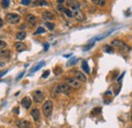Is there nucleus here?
<instances>
[{
  "instance_id": "9b49d317",
  "label": "nucleus",
  "mask_w": 132,
  "mask_h": 128,
  "mask_svg": "<svg viewBox=\"0 0 132 128\" xmlns=\"http://www.w3.org/2000/svg\"><path fill=\"white\" fill-rule=\"evenodd\" d=\"M21 106L24 108V109H30L31 108V106H32V100H31V98H29V97H24L22 100H21Z\"/></svg>"
},
{
  "instance_id": "a19ab883",
  "label": "nucleus",
  "mask_w": 132,
  "mask_h": 128,
  "mask_svg": "<svg viewBox=\"0 0 132 128\" xmlns=\"http://www.w3.org/2000/svg\"><path fill=\"white\" fill-rule=\"evenodd\" d=\"M4 73H5V72H2V71H0V77H1V76H2Z\"/></svg>"
},
{
  "instance_id": "473e14b6",
  "label": "nucleus",
  "mask_w": 132,
  "mask_h": 128,
  "mask_svg": "<svg viewBox=\"0 0 132 128\" xmlns=\"http://www.w3.org/2000/svg\"><path fill=\"white\" fill-rule=\"evenodd\" d=\"M49 74H50V71H49V70H47V71H45V72L43 73L42 77H43V78H47V77L49 76Z\"/></svg>"
},
{
  "instance_id": "393cba45",
  "label": "nucleus",
  "mask_w": 132,
  "mask_h": 128,
  "mask_svg": "<svg viewBox=\"0 0 132 128\" xmlns=\"http://www.w3.org/2000/svg\"><path fill=\"white\" fill-rule=\"evenodd\" d=\"M77 61H78V59L77 58H73V59H71L68 63H67V66H71V65H74V64H76L77 63Z\"/></svg>"
},
{
  "instance_id": "ea45409f",
  "label": "nucleus",
  "mask_w": 132,
  "mask_h": 128,
  "mask_svg": "<svg viewBox=\"0 0 132 128\" xmlns=\"http://www.w3.org/2000/svg\"><path fill=\"white\" fill-rule=\"evenodd\" d=\"M71 55H72V54H68V55H64V57H66V58H67V57H70Z\"/></svg>"
},
{
  "instance_id": "b1692460",
  "label": "nucleus",
  "mask_w": 132,
  "mask_h": 128,
  "mask_svg": "<svg viewBox=\"0 0 132 128\" xmlns=\"http://www.w3.org/2000/svg\"><path fill=\"white\" fill-rule=\"evenodd\" d=\"M9 4H10V1H9V0H3V1L1 2V5H2V7H4V8H7V7L9 6Z\"/></svg>"
},
{
  "instance_id": "f8f14e48",
  "label": "nucleus",
  "mask_w": 132,
  "mask_h": 128,
  "mask_svg": "<svg viewBox=\"0 0 132 128\" xmlns=\"http://www.w3.org/2000/svg\"><path fill=\"white\" fill-rule=\"evenodd\" d=\"M31 116L33 117V119H34L36 122H38V121L40 120V111H39V109H38V108H34V109L31 111Z\"/></svg>"
},
{
  "instance_id": "f704fd0d",
  "label": "nucleus",
  "mask_w": 132,
  "mask_h": 128,
  "mask_svg": "<svg viewBox=\"0 0 132 128\" xmlns=\"http://www.w3.org/2000/svg\"><path fill=\"white\" fill-rule=\"evenodd\" d=\"M44 46H45V50H48V48H49V44H48V43H46V44H44Z\"/></svg>"
},
{
  "instance_id": "1a4fd4ad",
  "label": "nucleus",
  "mask_w": 132,
  "mask_h": 128,
  "mask_svg": "<svg viewBox=\"0 0 132 128\" xmlns=\"http://www.w3.org/2000/svg\"><path fill=\"white\" fill-rule=\"evenodd\" d=\"M73 75H74V78L76 80H78L79 82H85L86 81V76L84 75V73H82L78 70H73Z\"/></svg>"
},
{
  "instance_id": "6ab92c4d",
  "label": "nucleus",
  "mask_w": 132,
  "mask_h": 128,
  "mask_svg": "<svg viewBox=\"0 0 132 128\" xmlns=\"http://www.w3.org/2000/svg\"><path fill=\"white\" fill-rule=\"evenodd\" d=\"M82 69H83V71H84L85 73H89V72H90L89 66H88V64H87L86 61H83V62H82Z\"/></svg>"
},
{
  "instance_id": "a878e982",
  "label": "nucleus",
  "mask_w": 132,
  "mask_h": 128,
  "mask_svg": "<svg viewBox=\"0 0 132 128\" xmlns=\"http://www.w3.org/2000/svg\"><path fill=\"white\" fill-rule=\"evenodd\" d=\"M64 14H65L67 17H72V11H71L70 9L65 8V10H64Z\"/></svg>"
},
{
  "instance_id": "79ce46f5",
  "label": "nucleus",
  "mask_w": 132,
  "mask_h": 128,
  "mask_svg": "<svg viewBox=\"0 0 132 128\" xmlns=\"http://www.w3.org/2000/svg\"><path fill=\"white\" fill-rule=\"evenodd\" d=\"M63 2H64L63 0H59V1H58V3H63Z\"/></svg>"
},
{
  "instance_id": "4c0bfd02",
  "label": "nucleus",
  "mask_w": 132,
  "mask_h": 128,
  "mask_svg": "<svg viewBox=\"0 0 132 128\" xmlns=\"http://www.w3.org/2000/svg\"><path fill=\"white\" fill-rule=\"evenodd\" d=\"M23 73H24V72H22V73H20V75H18V77H17V80H18L19 78H21V76L23 75Z\"/></svg>"
},
{
  "instance_id": "5701e85b",
  "label": "nucleus",
  "mask_w": 132,
  "mask_h": 128,
  "mask_svg": "<svg viewBox=\"0 0 132 128\" xmlns=\"http://www.w3.org/2000/svg\"><path fill=\"white\" fill-rule=\"evenodd\" d=\"M45 32H46V30H45L44 27L40 26V27H38V29H37V31L35 32V35H39V34H44Z\"/></svg>"
},
{
  "instance_id": "20e7f679",
  "label": "nucleus",
  "mask_w": 132,
  "mask_h": 128,
  "mask_svg": "<svg viewBox=\"0 0 132 128\" xmlns=\"http://www.w3.org/2000/svg\"><path fill=\"white\" fill-rule=\"evenodd\" d=\"M66 83L71 88V89H74V90H78L80 88V82L78 80H76L74 77H66L65 78Z\"/></svg>"
},
{
  "instance_id": "6e6552de",
  "label": "nucleus",
  "mask_w": 132,
  "mask_h": 128,
  "mask_svg": "<svg viewBox=\"0 0 132 128\" xmlns=\"http://www.w3.org/2000/svg\"><path fill=\"white\" fill-rule=\"evenodd\" d=\"M15 124L18 128H32L31 122L28 120H23V119H17L15 121Z\"/></svg>"
},
{
  "instance_id": "4468645a",
  "label": "nucleus",
  "mask_w": 132,
  "mask_h": 128,
  "mask_svg": "<svg viewBox=\"0 0 132 128\" xmlns=\"http://www.w3.org/2000/svg\"><path fill=\"white\" fill-rule=\"evenodd\" d=\"M14 46H15V49H16L18 52H22V51L27 50V46H25V44L22 43V42H17V43L14 44Z\"/></svg>"
},
{
  "instance_id": "37998d69",
  "label": "nucleus",
  "mask_w": 132,
  "mask_h": 128,
  "mask_svg": "<svg viewBox=\"0 0 132 128\" xmlns=\"http://www.w3.org/2000/svg\"><path fill=\"white\" fill-rule=\"evenodd\" d=\"M130 120H131V122H132V115H131V117H130Z\"/></svg>"
},
{
  "instance_id": "f03ea898",
  "label": "nucleus",
  "mask_w": 132,
  "mask_h": 128,
  "mask_svg": "<svg viewBox=\"0 0 132 128\" xmlns=\"http://www.w3.org/2000/svg\"><path fill=\"white\" fill-rule=\"evenodd\" d=\"M42 111H43V114L45 117H49L51 114H52V111H53V102L48 100L44 103L43 107H42Z\"/></svg>"
},
{
  "instance_id": "dca6fc26",
  "label": "nucleus",
  "mask_w": 132,
  "mask_h": 128,
  "mask_svg": "<svg viewBox=\"0 0 132 128\" xmlns=\"http://www.w3.org/2000/svg\"><path fill=\"white\" fill-rule=\"evenodd\" d=\"M27 37V33L25 32H18L15 36V38L18 40V41H22L24 38Z\"/></svg>"
},
{
  "instance_id": "423d86ee",
  "label": "nucleus",
  "mask_w": 132,
  "mask_h": 128,
  "mask_svg": "<svg viewBox=\"0 0 132 128\" xmlns=\"http://www.w3.org/2000/svg\"><path fill=\"white\" fill-rule=\"evenodd\" d=\"M72 16L77 21H83L85 19V15H84V13L80 9H74V10H72Z\"/></svg>"
},
{
  "instance_id": "412c9836",
  "label": "nucleus",
  "mask_w": 132,
  "mask_h": 128,
  "mask_svg": "<svg viewBox=\"0 0 132 128\" xmlns=\"http://www.w3.org/2000/svg\"><path fill=\"white\" fill-rule=\"evenodd\" d=\"M103 50L106 52V53H113V48H112V46H109V45H106V46H104L103 47Z\"/></svg>"
},
{
  "instance_id": "aec40b11",
  "label": "nucleus",
  "mask_w": 132,
  "mask_h": 128,
  "mask_svg": "<svg viewBox=\"0 0 132 128\" xmlns=\"http://www.w3.org/2000/svg\"><path fill=\"white\" fill-rule=\"evenodd\" d=\"M93 3L95 5H98V6H105L106 1H104V0H94Z\"/></svg>"
},
{
  "instance_id": "2eb2a0df",
  "label": "nucleus",
  "mask_w": 132,
  "mask_h": 128,
  "mask_svg": "<svg viewBox=\"0 0 132 128\" xmlns=\"http://www.w3.org/2000/svg\"><path fill=\"white\" fill-rule=\"evenodd\" d=\"M67 4H68V6L72 7L73 10L74 9H79V7H80L79 2H77V1H67Z\"/></svg>"
},
{
  "instance_id": "f257e3e1",
  "label": "nucleus",
  "mask_w": 132,
  "mask_h": 128,
  "mask_svg": "<svg viewBox=\"0 0 132 128\" xmlns=\"http://www.w3.org/2000/svg\"><path fill=\"white\" fill-rule=\"evenodd\" d=\"M70 91H71V88L67 83H59V84H57V86L54 87V89L52 91V94H53V96H56L57 94L69 95Z\"/></svg>"
},
{
  "instance_id": "f3484780",
  "label": "nucleus",
  "mask_w": 132,
  "mask_h": 128,
  "mask_svg": "<svg viewBox=\"0 0 132 128\" xmlns=\"http://www.w3.org/2000/svg\"><path fill=\"white\" fill-rule=\"evenodd\" d=\"M0 57H2V58H9L10 57V51L9 50H2V51H0Z\"/></svg>"
},
{
  "instance_id": "2f4dec72",
  "label": "nucleus",
  "mask_w": 132,
  "mask_h": 128,
  "mask_svg": "<svg viewBox=\"0 0 132 128\" xmlns=\"http://www.w3.org/2000/svg\"><path fill=\"white\" fill-rule=\"evenodd\" d=\"M62 72V70H61V68H55L54 69V73L56 74V75H58V74H60Z\"/></svg>"
},
{
  "instance_id": "7c9ffc66",
  "label": "nucleus",
  "mask_w": 132,
  "mask_h": 128,
  "mask_svg": "<svg viewBox=\"0 0 132 128\" xmlns=\"http://www.w3.org/2000/svg\"><path fill=\"white\" fill-rule=\"evenodd\" d=\"M6 47V43L4 41H0V50L2 51V49H4Z\"/></svg>"
},
{
  "instance_id": "7ed1b4c3",
  "label": "nucleus",
  "mask_w": 132,
  "mask_h": 128,
  "mask_svg": "<svg viewBox=\"0 0 132 128\" xmlns=\"http://www.w3.org/2000/svg\"><path fill=\"white\" fill-rule=\"evenodd\" d=\"M111 45H112L113 47L117 48V49H120V50H125V51H128V50H129L128 45H126L123 41L118 40V39L113 40V41H112V43H111Z\"/></svg>"
},
{
  "instance_id": "39448f33",
  "label": "nucleus",
  "mask_w": 132,
  "mask_h": 128,
  "mask_svg": "<svg viewBox=\"0 0 132 128\" xmlns=\"http://www.w3.org/2000/svg\"><path fill=\"white\" fill-rule=\"evenodd\" d=\"M6 20L8 23H11V24H15V23H18L19 20H20V16L16 13H8L6 15Z\"/></svg>"
},
{
  "instance_id": "c85d7f7f",
  "label": "nucleus",
  "mask_w": 132,
  "mask_h": 128,
  "mask_svg": "<svg viewBox=\"0 0 132 128\" xmlns=\"http://www.w3.org/2000/svg\"><path fill=\"white\" fill-rule=\"evenodd\" d=\"M20 3H21L22 5H30L32 2H31L30 0H21V1H20Z\"/></svg>"
},
{
  "instance_id": "9d476101",
  "label": "nucleus",
  "mask_w": 132,
  "mask_h": 128,
  "mask_svg": "<svg viewBox=\"0 0 132 128\" xmlns=\"http://www.w3.org/2000/svg\"><path fill=\"white\" fill-rule=\"evenodd\" d=\"M42 16H43V18L45 20H48V22H50V20H54V18H55V15L53 14V12L52 11H49V10L44 11Z\"/></svg>"
},
{
  "instance_id": "e433bc0d",
  "label": "nucleus",
  "mask_w": 132,
  "mask_h": 128,
  "mask_svg": "<svg viewBox=\"0 0 132 128\" xmlns=\"http://www.w3.org/2000/svg\"><path fill=\"white\" fill-rule=\"evenodd\" d=\"M2 25H3V20H2V18L0 17V27H2Z\"/></svg>"
},
{
  "instance_id": "cd10ccee",
  "label": "nucleus",
  "mask_w": 132,
  "mask_h": 128,
  "mask_svg": "<svg viewBox=\"0 0 132 128\" xmlns=\"http://www.w3.org/2000/svg\"><path fill=\"white\" fill-rule=\"evenodd\" d=\"M36 5H49V2L47 1H36Z\"/></svg>"
},
{
  "instance_id": "4be33fe9",
  "label": "nucleus",
  "mask_w": 132,
  "mask_h": 128,
  "mask_svg": "<svg viewBox=\"0 0 132 128\" xmlns=\"http://www.w3.org/2000/svg\"><path fill=\"white\" fill-rule=\"evenodd\" d=\"M45 25L48 27V30H50V31H53L54 29H55V23H53V22H48V21H46L45 22Z\"/></svg>"
},
{
  "instance_id": "ddd939ff",
  "label": "nucleus",
  "mask_w": 132,
  "mask_h": 128,
  "mask_svg": "<svg viewBox=\"0 0 132 128\" xmlns=\"http://www.w3.org/2000/svg\"><path fill=\"white\" fill-rule=\"evenodd\" d=\"M27 21L31 25H35L37 23V17L34 14H28L27 15Z\"/></svg>"
},
{
  "instance_id": "0eeeda50",
  "label": "nucleus",
  "mask_w": 132,
  "mask_h": 128,
  "mask_svg": "<svg viewBox=\"0 0 132 128\" xmlns=\"http://www.w3.org/2000/svg\"><path fill=\"white\" fill-rule=\"evenodd\" d=\"M33 99H34V101L36 103H41V102L44 101L45 95H44V93L42 91H35L33 93Z\"/></svg>"
},
{
  "instance_id": "c756f323",
  "label": "nucleus",
  "mask_w": 132,
  "mask_h": 128,
  "mask_svg": "<svg viewBox=\"0 0 132 128\" xmlns=\"http://www.w3.org/2000/svg\"><path fill=\"white\" fill-rule=\"evenodd\" d=\"M102 112V109L101 108H96L94 109V111L91 112V114H98V113H101Z\"/></svg>"
},
{
  "instance_id": "a211bd4d",
  "label": "nucleus",
  "mask_w": 132,
  "mask_h": 128,
  "mask_svg": "<svg viewBox=\"0 0 132 128\" xmlns=\"http://www.w3.org/2000/svg\"><path fill=\"white\" fill-rule=\"evenodd\" d=\"M45 65V62L44 61H42V62H40V63H38L36 66H34L33 67V69H32V72H35V71H37V70H39L41 67H43Z\"/></svg>"
},
{
  "instance_id": "72a5a7b5",
  "label": "nucleus",
  "mask_w": 132,
  "mask_h": 128,
  "mask_svg": "<svg viewBox=\"0 0 132 128\" xmlns=\"http://www.w3.org/2000/svg\"><path fill=\"white\" fill-rule=\"evenodd\" d=\"M93 46H94V43H93V44H89V45H88V46H86V47H84V48H83V50H84V51H86V50L90 49Z\"/></svg>"
},
{
  "instance_id": "bb28decb",
  "label": "nucleus",
  "mask_w": 132,
  "mask_h": 128,
  "mask_svg": "<svg viewBox=\"0 0 132 128\" xmlns=\"http://www.w3.org/2000/svg\"><path fill=\"white\" fill-rule=\"evenodd\" d=\"M56 9H57L59 12H64V10H65V7H64L62 4H59V5L56 7Z\"/></svg>"
},
{
  "instance_id": "58836bf2",
  "label": "nucleus",
  "mask_w": 132,
  "mask_h": 128,
  "mask_svg": "<svg viewBox=\"0 0 132 128\" xmlns=\"http://www.w3.org/2000/svg\"><path fill=\"white\" fill-rule=\"evenodd\" d=\"M14 112H15L16 114H18V108H14Z\"/></svg>"
},
{
  "instance_id": "c9c22d12",
  "label": "nucleus",
  "mask_w": 132,
  "mask_h": 128,
  "mask_svg": "<svg viewBox=\"0 0 132 128\" xmlns=\"http://www.w3.org/2000/svg\"><path fill=\"white\" fill-rule=\"evenodd\" d=\"M24 27H25V24H22V25H20V30H21V32H22V30H24Z\"/></svg>"
}]
</instances>
